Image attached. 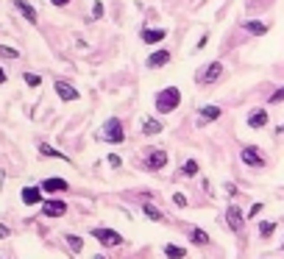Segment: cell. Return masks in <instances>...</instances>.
<instances>
[{"instance_id":"cell-22","label":"cell","mask_w":284,"mask_h":259,"mask_svg":"<svg viewBox=\"0 0 284 259\" xmlns=\"http://www.w3.org/2000/svg\"><path fill=\"white\" fill-rule=\"evenodd\" d=\"M64 240H67V245L75 251V254H78V251L84 248V240H81V237H75V234H64Z\"/></svg>"},{"instance_id":"cell-28","label":"cell","mask_w":284,"mask_h":259,"mask_svg":"<svg viewBox=\"0 0 284 259\" xmlns=\"http://www.w3.org/2000/svg\"><path fill=\"white\" fill-rule=\"evenodd\" d=\"M103 17V3L100 0H95V6H92V20H100Z\"/></svg>"},{"instance_id":"cell-26","label":"cell","mask_w":284,"mask_h":259,"mask_svg":"<svg viewBox=\"0 0 284 259\" xmlns=\"http://www.w3.org/2000/svg\"><path fill=\"white\" fill-rule=\"evenodd\" d=\"M0 56H3V59H17V56H20V50L9 48V45H0Z\"/></svg>"},{"instance_id":"cell-36","label":"cell","mask_w":284,"mask_h":259,"mask_svg":"<svg viewBox=\"0 0 284 259\" xmlns=\"http://www.w3.org/2000/svg\"><path fill=\"white\" fill-rule=\"evenodd\" d=\"M279 131H284V123H281V128H279Z\"/></svg>"},{"instance_id":"cell-31","label":"cell","mask_w":284,"mask_h":259,"mask_svg":"<svg viewBox=\"0 0 284 259\" xmlns=\"http://www.w3.org/2000/svg\"><path fill=\"white\" fill-rule=\"evenodd\" d=\"M109 164H111V167H120V156H117V154H109Z\"/></svg>"},{"instance_id":"cell-11","label":"cell","mask_w":284,"mask_h":259,"mask_svg":"<svg viewBox=\"0 0 284 259\" xmlns=\"http://www.w3.org/2000/svg\"><path fill=\"white\" fill-rule=\"evenodd\" d=\"M198 114H201L198 126H206V123H215V120H220L223 109H220V106H204V109H201Z\"/></svg>"},{"instance_id":"cell-27","label":"cell","mask_w":284,"mask_h":259,"mask_svg":"<svg viewBox=\"0 0 284 259\" xmlns=\"http://www.w3.org/2000/svg\"><path fill=\"white\" fill-rule=\"evenodd\" d=\"M22 78H25L28 87H39V84H42V78H39V75H34V73H25Z\"/></svg>"},{"instance_id":"cell-30","label":"cell","mask_w":284,"mask_h":259,"mask_svg":"<svg viewBox=\"0 0 284 259\" xmlns=\"http://www.w3.org/2000/svg\"><path fill=\"white\" fill-rule=\"evenodd\" d=\"M173 204H176V207H187V195H181V192H176V195H173Z\"/></svg>"},{"instance_id":"cell-21","label":"cell","mask_w":284,"mask_h":259,"mask_svg":"<svg viewBox=\"0 0 284 259\" xmlns=\"http://www.w3.org/2000/svg\"><path fill=\"white\" fill-rule=\"evenodd\" d=\"M39 154L42 156H53V159H64V162H70L67 156L62 154V151H56V148H50V145H39Z\"/></svg>"},{"instance_id":"cell-8","label":"cell","mask_w":284,"mask_h":259,"mask_svg":"<svg viewBox=\"0 0 284 259\" xmlns=\"http://www.w3.org/2000/svg\"><path fill=\"white\" fill-rule=\"evenodd\" d=\"M226 223H229L232 232H240L242 228V209L237 207V204H232V207L226 209Z\"/></svg>"},{"instance_id":"cell-38","label":"cell","mask_w":284,"mask_h":259,"mask_svg":"<svg viewBox=\"0 0 284 259\" xmlns=\"http://www.w3.org/2000/svg\"><path fill=\"white\" fill-rule=\"evenodd\" d=\"M281 248H284V240H281Z\"/></svg>"},{"instance_id":"cell-13","label":"cell","mask_w":284,"mask_h":259,"mask_svg":"<svg viewBox=\"0 0 284 259\" xmlns=\"http://www.w3.org/2000/svg\"><path fill=\"white\" fill-rule=\"evenodd\" d=\"M22 204H25V207L42 204V187H25V190H22Z\"/></svg>"},{"instance_id":"cell-23","label":"cell","mask_w":284,"mask_h":259,"mask_svg":"<svg viewBox=\"0 0 284 259\" xmlns=\"http://www.w3.org/2000/svg\"><path fill=\"white\" fill-rule=\"evenodd\" d=\"M276 232V223H270V220H265V223H259V234H262L265 240L270 237V234Z\"/></svg>"},{"instance_id":"cell-3","label":"cell","mask_w":284,"mask_h":259,"mask_svg":"<svg viewBox=\"0 0 284 259\" xmlns=\"http://www.w3.org/2000/svg\"><path fill=\"white\" fill-rule=\"evenodd\" d=\"M103 139H109V142H115V145H120L123 139H126V128H123L120 117H109V120H106V126H103Z\"/></svg>"},{"instance_id":"cell-37","label":"cell","mask_w":284,"mask_h":259,"mask_svg":"<svg viewBox=\"0 0 284 259\" xmlns=\"http://www.w3.org/2000/svg\"><path fill=\"white\" fill-rule=\"evenodd\" d=\"M95 259H103V256H95Z\"/></svg>"},{"instance_id":"cell-35","label":"cell","mask_w":284,"mask_h":259,"mask_svg":"<svg viewBox=\"0 0 284 259\" xmlns=\"http://www.w3.org/2000/svg\"><path fill=\"white\" fill-rule=\"evenodd\" d=\"M0 84H6V70L0 67Z\"/></svg>"},{"instance_id":"cell-33","label":"cell","mask_w":284,"mask_h":259,"mask_svg":"<svg viewBox=\"0 0 284 259\" xmlns=\"http://www.w3.org/2000/svg\"><path fill=\"white\" fill-rule=\"evenodd\" d=\"M9 234H11V232H9V228H6V226H3V223H0V237H9Z\"/></svg>"},{"instance_id":"cell-16","label":"cell","mask_w":284,"mask_h":259,"mask_svg":"<svg viewBox=\"0 0 284 259\" xmlns=\"http://www.w3.org/2000/svg\"><path fill=\"white\" fill-rule=\"evenodd\" d=\"M42 190L45 192H64V190H70V184L64 179H45L42 181Z\"/></svg>"},{"instance_id":"cell-2","label":"cell","mask_w":284,"mask_h":259,"mask_svg":"<svg viewBox=\"0 0 284 259\" xmlns=\"http://www.w3.org/2000/svg\"><path fill=\"white\" fill-rule=\"evenodd\" d=\"M220 75H223V62H209L206 67H201V73H195V84L209 87V84H215Z\"/></svg>"},{"instance_id":"cell-6","label":"cell","mask_w":284,"mask_h":259,"mask_svg":"<svg viewBox=\"0 0 284 259\" xmlns=\"http://www.w3.org/2000/svg\"><path fill=\"white\" fill-rule=\"evenodd\" d=\"M170 59H173V56H170V50H167V48H159V50H153L151 56H148V62H145V64H148L151 70H159V67H167Z\"/></svg>"},{"instance_id":"cell-10","label":"cell","mask_w":284,"mask_h":259,"mask_svg":"<svg viewBox=\"0 0 284 259\" xmlns=\"http://www.w3.org/2000/svg\"><path fill=\"white\" fill-rule=\"evenodd\" d=\"M142 42L145 45H156V42H162L164 37H167V31H164V28H142Z\"/></svg>"},{"instance_id":"cell-24","label":"cell","mask_w":284,"mask_h":259,"mask_svg":"<svg viewBox=\"0 0 284 259\" xmlns=\"http://www.w3.org/2000/svg\"><path fill=\"white\" fill-rule=\"evenodd\" d=\"M142 212H145L151 220H162V212H159L156 207H151V204H145V207H142Z\"/></svg>"},{"instance_id":"cell-1","label":"cell","mask_w":284,"mask_h":259,"mask_svg":"<svg viewBox=\"0 0 284 259\" xmlns=\"http://www.w3.org/2000/svg\"><path fill=\"white\" fill-rule=\"evenodd\" d=\"M159 114H170L181 106V90L179 87H164V90L156 92V101H153Z\"/></svg>"},{"instance_id":"cell-9","label":"cell","mask_w":284,"mask_h":259,"mask_svg":"<svg viewBox=\"0 0 284 259\" xmlns=\"http://www.w3.org/2000/svg\"><path fill=\"white\" fill-rule=\"evenodd\" d=\"M270 120L268 109H253L251 114H248V128H265Z\"/></svg>"},{"instance_id":"cell-25","label":"cell","mask_w":284,"mask_h":259,"mask_svg":"<svg viewBox=\"0 0 284 259\" xmlns=\"http://www.w3.org/2000/svg\"><path fill=\"white\" fill-rule=\"evenodd\" d=\"M181 173H184V176H195V173H198V162H195V159H187Z\"/></svg>"},{"instance_id":"cell-29","label":"cell","mask_w":284,"mask_h":259,"mask_svg":"<svg viewBox=\"0 0 284 259\" xmlns=\"http://www.w3.org/2000/svg\"><path fill=\"white\" fill-rule=\"evenodd\" d=\"M281 101H284V87H279V90L268 98V103H281Z\"/></svg>"},{"instance_id":"cell-17","label":"cell","mask_w":284,"mask_h":259,"mask_svg":"<svg viewBox=\"0 0 284 259\" xmlns=\"http://www.w3.org/2000/svg\"><path fill=\"white\" fill-rule=\"evenodd\" d=\"M164 164H167V154H164V151H153V154L148 156V167L151 170H162Z\"/></svg>"},{"instance_id":"cell-7","label":"cell","mask_w":284,"mask_h":259,"mask_svg":"<svg viewBox=\"0 0 284 259\" xmlns=\"http://www.w3.org/2000/svg\"><path fill=\"white\" fill-rule=\"evenodd\" d=\"M42 212L47 217H62L64 212H67V204L59 201V198H53V201H42Z\"/></svg>"},{"instance_id":"cell-15","label":"cell","mask_w":284,"mask_h":259,"mask_svg":"<svg viewBox=\"0 0 284 259\" xmlns=\"http://www.w3.org/2000/svg\"><path fill=\"white\" fill-rule=\"evenodd\" d=\"M242 28H245L248 34H253V37H262V34L270 31V25L262 20H248V22H242Z\"/></svg>"},{"instance_id":"cell-12","label":"cell","mask_w":284,"mask_h":259,"mask_svg":"<svg viewBox=\"0 0 284 259\" xmlns=\"http://www.w3.org/2000/svg\"><path fill=\"white\" fill-rule=\"evenodd\" d=\"M53 90H56V95L62 98V101H78V90H75V87H70V84H64V81H56V87H53Z\"/></svg>"},{"instance_id":"cell-34","label":"cell","mask_w":284,"mask_h":259,"mask_svg":"<svg viewBox=\"0 0 284 259\" xmlns=\"http://www.w3.org/2000/svg\"><path fill=\"white\" fill-rule=\"evenodd\" d=\"M50 3H53V6H67L70 0H50Z\"/></svg>"},{"instance_id":"cell-20","label":"cell","mask_w":284,"mask_h":259,"mask_svg":"<svg viewBox=\"0 0 284 259\" xmlns=\"http://www.w3.org/2000/svg\"><path fill=\"white\" fill-rule=\"evenodd\" d=\"M189 240H192L195 245H209V234H206L204 228H192V232H189Z\"/></svg>"},{"instance_id":"cell-4","label":"cell","mask_w":284,"mask_h":259,"mask_svg":"<svg viewBox=\"0 0 284 259\" xmlns=\"http://www.w3.org/2000/svg\"><path fill=\"white\" fill-rule=\"evenodd\" d=\"M92 237L98 240L106 248H115V245H123V237L115 232V228H92Z\"/></svg>"},{"instance_id":"cell-18","label":"cell","mask_w":284,"mask_h":259,"mask_svg":"<svg viewBox=\"0 0 284 259\" xmlns=\"http://www.w3.org/2000/svg\"><path fill=\"white\" fill-rule=\"evenodd\" d=\"M159 131H162V123L153 120V117H148V120L142 123V134H145V137H153V134H159Z\"/></svg>"},{"instance_id":"cell-19","label":"cell","mask_w":284,"mask_h":259,"mask_svg":"<svg viewBox=\"0 0 284 259\" xmlns=\"http://www.w3.org/2000/svg\"><path fill=\"white\" fill-rule=\"evenodd\" d=\"M164 256H167V259H184V256H187V248L167 243V245H164Z\"/></svg>"},{"instance_id":"cell-14","label":"cell","mask_w":284,"mask_h":259,"mask_svg":"<svg viewBox=\"0 0 284 259\" xmlns=\"http://www.w3.org/2000/svg\"><path fill=\"white\" fill-rule=\"evenodd\" d=\"M14 6H17V11L31 22V25H37V9H34L31 3H25V0H14Z\"/></svg>"},{"instance_id":"cell-5","label":"cell","mask_w":284,"mask_h":259,"mask_svg":"<svg viewBox=\"0 0 284 259\" xmlns=\"http://www.w3.org/2000/svg\"><path fill=\"white\" fill-rule=\"evenodd\" d=\"M242 164H248V167H265V154L262 151L257 148V145H245V148H242Z\"/></svg>"},{"instance_id":"cell-32","label":"cell","mask_w":284,"mask_h":259,"mask_svg":"<svg viewBox=\"0 0 284 259\" xmlns=\"http://www.w3.org/2000/svg\"><path fill=\"white\" fill-rule=\"evenodd\" d=\"M259 212H262V204H253V207H251V212H248V215H251V217H257Z\"/></svg>"}]
</instances>
